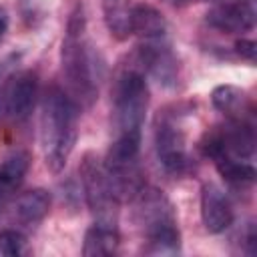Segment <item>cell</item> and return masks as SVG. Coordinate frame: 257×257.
<instances>
[{
    "instance_id": "6da1fadb",
    "label": "cell",
    "mask_w": 257,
    "mask_h": 257,
    "mask_svg": "<svg viewBox=\"0 0 257 257\" xmlns=\"http://www.w3.org/2000/svg\"><path fill=\"white\" fill-rule=\"evenodd\" d=\"M60 66L66 82V92L70 94V98L78 106L92 104L98 96L102 64L86 36V20L82 6H76L70 14L60 48Z\"/></svg>"
},
{
    "instance_id": "7a4b0ae2",
    "label": "cell",
    "mask_w": 257,
    "mask_h": 257,
    "mask_svg": "<svg viewBox=\"0 0 257 257\" xmlns=\"http://www.w3.org/2000/svg\"><path fill=\"white\" fill-rule=\"evenodd\" d=\"M78 104L64 88L50 86L42 98L40 145L50 173H60L76 145Z\"/></svg>"
},
{
    "instance_id": "3957f363",
    "label": "cell",
    "mask_w": 257,
    "mask_h": 257,
    "mask_svg": "<svg viewBox=\"0 0 257 257\" xmlns=\"http://www.w3.org/2000/svg\"><path fill=\"white\" fill-rule=\"evenodd\" d=\"M133 203L135 221L145 239L143 251L147 255H177L181 251V231L169 197L155 187L143 185Z\"/></svg>"
},
{
    "instance_id": "277c9868",
    "label": "cell",
    "mask_w": 257,
    "mask_h": 257,
    "mask_svg": "<svg viewBox=\"0 0 257 257\" xmlns=\"http://www.w3.org/2000/svg\"><path fill=\"white\" fill-rule=\"evenodd\" d=\"M149 108V84L145 74L131 66L122 70L112 90V124L114 137H141Z\"/></svg>"
},
{
    "instance_id": "5b68a950",
    "label": "cell",
    "mask_w": 257,
    "mask_h": 257,
    "mask_svg": "<svg viewBox=\"0 0 257 257\" xmlns=\"http://www.w3.org/2000/svg\"><path fill=\"white\" fill-rule=\"evenodd\" d=\"M185 108L173 104L159 110L155 118V153L165 173L181 177L191 171L193 161L189 155V141L185 128Z\"/></svg>"
},
{
    "instance_id": "8992f818",
    "label": "cell",
    "mask_w": 257,
    "mask_h": 257,
    "mask_svg": "<svg viewBox=\"0 0 257 257\" xmlns=\"http://www.w3.org/2000/svg\"><path fill=\"white\" fill-rule=\"evenodd\" d=\"M78 173H80V183H82L86 205L90 213L96 217V221L116 223L120 195L112 179L108 177L104 161H100L94 153H86L80 161Z\"/></svg>"
},
{
    "instance_id": "52a82bcc",
    "label": "cell",
    "mask_w": 257,
    "mask_h": 257,
    "mask_svg": "<svg viewBox=\"0 0 257 257\" xmlns=\"http://www.w3.org/2000/svg\"><path fill=\"white\" fill-rule=\"evenodd\" d=\"M38 96V76L32 70H20L0 76V122H24Z\"/></svg>"
},
{
    "instance_id": "ba28073f",
    "label": "cell",
    "mask_w": 257,
    "mask_h": 257,
    "mask_svg": "<svg viewBox=\"0 0 257 257\" xmlns=\"http://www.w3.org/2000/svg\"><path fill=\"white\" fill-rule=\"evenodd\" d=\"M137 68L163 86H175L179 78V60L165 38L145 40L137 50Z\"/></svg>"
},
{
    "instance_id": "9c48e42d",
    "label": "cell",
    "mask_w": 257,
    "mask_h": 257,
    "mask_svg": "<svg viewBox=\"0 0 257 257\" xmlns=\"http://www.w3.org/2000/svg\"><path fill=\"white\" fill-rule=\"evenodd\" d=\"M207 24L227 34L249 32L255 26V0H211Z\"/></svg>"
},
{
    "instance_id": "30bf717a",
    "label": "cell",
    "mask_w": 257,
    "mask_h": 257,
    "mask_svg": "<svg viewBox=\"0 0 257 257\" xmlns=\"http://www.w3.org/2000/svg\"><path fill=\"white\" fill-rule=\"evenodd\" d=\"M233 207L227 195L213 183H205L201 189V221L213 235L223 233L233 223Z\"/></svg>"
},
{
    "instance_id": "8fae6325",
    "label": "cell",
    "mask_w": 257,
    "mask_h": 257,
    "mask_svg": "<svg viewBox=\"0 0 257 257\" xmlns=\"http://www.w3.org/2000/svg\"><path fill=\"white\" fill-rule=\"evenodd\" d=\"M213 106L231 122H255L253 98L239 86L221 84L211 94Z\"/></svg>"
},
{
    "instance_id": "7c38bea8",
    "label": "cell",
    "mask_w": 257,
    "mask_h": 257,
    "mask_svg": "<svg viewBox=\"0 0 257 257\" xmlns=\"http://www.w3.org/2000/svg\"><path fill=\"white\" fill-rule=\"evenodd\" d=\"M50 211V195L44 189H30L16 197L10 219L18 229H34Z\"/></svg>"
},
{
    "instance_id": "4fadbf2b",
    "label": "cell",
    "mask_w": 257,
    "mask_h": 257,
    "mask_svg": "<svg viewBox=\"0 0 257 257\" xmlns=\"http://www.w3.org/2000/svg\"><path fill=\"white\" fill-rule=\"evenodd\" d=\"M120 245V233L116 223H104L96 221L94 225L88 227L84 235V245H82V255L86 257H108L118 253Z\"/></svg>"
},
{
    "instance_id": "5bb4252c",
    "label": "cell",
    "mask_w": 257,
    "mask_h": 257,
    "mask_svg": "<svg viewBox=\"0 0 257 257\" xmlns=\"http://www.w3.org/2000/svg\"><path fill=\"white\" fill-rule=\"evenodd\" d=\"M28 165H30V157L24 151L12 153L0 165V215L8 207L14 191L24 181V175L28 173Z\"/></svg>"
},
{
    "instance_id": "9a60e30c",
    "label": "cell",
    "mask_w": 257,
    "mask_h": 257,
    "mask_svg": "<svg viewBox=\"0 0 257 257\" xmlns=\"http://www.w3.org/2000/svg\"><path fill=\"white\" fill-rule=\"evenodd\" d=\"M131 32L143 40H161L167 38V20L151 4H135L131 18Z\"/></svg>"
},
{
    "instance_id": "2e32d148",
    "label": "cell",
    "mask_w": 257,
    "mask_h": 257,
    "mask_svg": "<svg viewBox=\"0 0 257 257\" xmlns=\"http://www.w3.org/2000/svg\"><path fill=\"white\" fill-rule=\"evenodd\" d=\"M215 169L219 171V175L237 189L249 187L255 181V167L251 161H241L235 157H227V155H215L211 157Z\"/></svg>"
},
{
    "instance_id": "e0dca14e",
    "label": "cell",
    "mask_w": 257,
    "mask_h": 257,
    "mask_svg": "<svg viewBox=\"0 0 257 257\" xmlns=\"http://www.w3.org/2000/svg\"><path fill=\"white\" fill-rule=\"evenodd\" d=\"M133 2L131 0H102V14L106 28L112 38L126 40L131 32V18H133Z\"/></svg>"
},
{
    "instance_id": "ac0fdd59",
    "label": "cell",
    "mask_w": 257,
    "mask_h": 257,
    "mask_svg": "<svg viewBox=\"0 0 257 257\" xmlns=\"http://www.w3.org/2000/svg\"><path fill=\"white\" fill-rule=\"evenodd\" d=\"M26 253V237L20 229L0 231V257H18Z\"/></svg>"
},
{
    "instance_id": "d6986e66",
    "label": "cell",
    "mask_w": 257,
    "mask_h": 257,
    "mask_svg": "<svg viewBox=\"0 0 257 257\" xmlns=\"http://www.w3.org/2000/svg\"><path fill=\"white\" fill-rule=\"evenodd\" d=\"M255 50H257V46H255V42L249 40V38H241V40L235 42V52H237L241 58L249 60V62H255Z\"/></svg>"
},
{
    "instance_id": "ffe728a7",
    "label": "cell",
    "mask_w": 257,
    "mask_h": 257,
    "mask_svg": "<svg viewBox=\"0 0 257 257\" xmlns=\"http://www.w3.org/2000/svg\"><path fill=\"white\" fill-rule=\"evenodd\" d=\"M165 2H169L175 8H185V6H191V4H199L203 0H165Z\"/></svg>"
},
{
    "instance_id": "44dd1931",
    "label": "cell",
    "mask_w": 257,
    "mask_h": 257,
    "mask_svg": "<svg viewBox=\"0 0 257 257\" xmlns=\"http://www.w3.org/2000/svg\"><path fill=\"white\" fill-rule=\"evenodd\" d=\"M6 26H8V18H6L4 10H0V38L4 36V32H6Z\"/></svg>"
}]
</instances>
